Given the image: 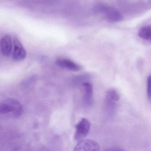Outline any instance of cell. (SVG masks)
Here are the masks:
<instances>
[{"label": "cell", "mask_w": 151, "mask_h": 151, "mask_svg": "<svg viewBox=\"0 0 151 151\" xmlns=\"http://www.w3.org/2000/svg\"><path fill=\"white\" fill-rule=\"evenodd\" d=\"M83 90V103L86 107L91 108L93 105V86L89 82H83L81 85Z\"/></svg>", "instance_id": "6"}, {"label": "cell", "mask_w": 151, "mask_h": 151, "mask_svg": "<svg viewBox=\"0 0 151 151\" xmlns=\"http://www.w3.org/2000/svg\"><path fill=\"white\" fill-rule=\"evenodd\" d=\"M147 94L148 99L151 100V75H149L147 79Z\"/></svg>", "instance_id": "11"}, {"label": "cell", "mask_w": 151, "mask_h": 151, "mask_svg": "<svg viewBox=\"0 0 151 151\" xmlns=\"http://www.w3.org/2000/svg\"><path fill=\"white\" fill-rule=\"evenodd\" d=\"M56 64L58 67L73 72H78L81 70V66L69 59L61 58L57 59Z\"/></svg>", "instance_id": "5"}, {"label": "cell", "mask_w": 151, "mask_h": 151, "mask_svg": "<svg viewBox=\"0 0 151 151\" xmlns=\"http://www.w3.org/2000/svg\"><path fill=\"white\" fill-rule=\"evenodd\" d=\"M138 35L141 39L151 42V25L142 27L138 30Z\"/></svg>", "instance_id": "10"}, {"label": "cell", "mask_w": 151, "mask_h": 151, "mask_svg": "<svg viewBox=\"0 0 151 151\" xmlns=\"http://www.w3.org/2000/svg\"><path fill=\"white\" fill-rule=\"evenodd\" d=\"M27 56V52L22 43L18 39L15 38L13 40L12 59L16 61H21L24 60Z\"/></svg>", "instance_id": "4"}, {"label": "cell", "mask_w": 151, "mask_h": 151, "mask_svg": "<svg viewBox=\"0 0 151 151\" xmlns=\"http://www.w3.org/2000/svg\"><path fill=\"white\" fill-rule=\"evenodd\" d=\"M100 148V145L96 142L91 140H82L75 146L73 150L98 151Z\"/></svg>", "instance_id": "7"}, {"label": "cell", "mask_w": 151, "mask_h": 151, "mask_svg": "<svg viewBox=\"0 0 151 151\" xmlns=\"http://www.w3.org/2000/svg\"><path fill=\"white\" fill-rule=\"evenodd\" d=\"M95 11L102 13L106 18L112 22H118L122 21V14L117 9L114 7L104 4H98L94 8Z\"/></svg>", "instance_id": "2"}, {"label": "cell", "mask_w": 151, "mask_h": 151, "mask_svg": "<svg viewBox=\"0 0 151 151\" xmlns=\"http://www.w3.org/2000/svg\"><path fill=\"white\" fill-rule=\"evenodd\" d=\"M13 43L11 37L9 35H4L0 40V48L4 56L9 57L11 55L13 50Z\"/></svg>", "instance_id": "8"}, {"label": "cell", "mask_w": 151, "mask_h": 151, "mask_svg": "<svg viewBox=\"0 0 151 151\" xmlns=\"http://www.w3.org/2000/svg\"><path fill=\"white\" fill-rule=\"evenodd\" d=\"M91 123L87 119L83 118L75 126L74 139L80 141L85 138L89 132Z\"/></svg>", "instance_id": "3"}, {"label": "cell", "mask_w": 151, "mask_h": 151, "mask_svg": "<svg viewBox=\"0 0 151 151\" xmlns=\"http://www.w3.org/2000/svg\"><path fill=\"white\" fill-rule=\"evenodd\" d=\"M23 113L22 105L17 100L8 98L0 102V115L17 118Z\"/></svg>", "instance_id": "1"}, {"label": "cell", "mask_w": 151, "mask_h": 151, "mask_svg": "<svg viewBox=\"0 0 151 151\" xmlns=\"http://www.w3.org/2000/svg\"><path fill=\"white\" fill-rule=\"evenodd\" d=\"M120 99V95L114 89L107 90L106 94V103L108 104H116Z\"/></svg>", "instance_id": "9"}]
</instances>
